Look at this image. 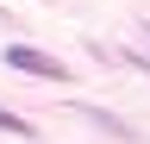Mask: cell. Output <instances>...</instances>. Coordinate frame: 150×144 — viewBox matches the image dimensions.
<instances>
[{
    "label": "cell",
    "mask_w": 150,
    "mask_h": 144,
    "mask_svg": "<svg viewBox=\"0 0 150 144\" xmlns=\"http://www.w3.org/2000/svg\"><path fill=\"white\" fill-rule=\"evenodd\" d=\"M0 132H13V138H25V132H31V125H25V119H19V113H6V106H0Z\"/></svg>",
    "instance_id": "cell-2"
},
{
    "label": "cell",
    "mask_w": 150,
    "mask_h": 144,
    "mask_svg": "<svg viewBox=\"0 0 150 144\" xmlns=\"http://www.w3.org/2000/svg\"><path fill=\"white\" fill-rule=\"evenodd\" d=\"M6 63L19 69V75H38V82H69V63H56L50 50H31V44H13Z\"/></svg>",
    "instance_id": "cell-1"
}]
</instances>
